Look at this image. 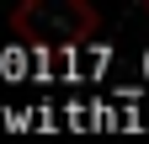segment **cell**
Wrapping results in <instances>:
<instances>
[{
	"label": "cell",
	"instance_id": "obj_1",
	"mask_svg": "<svg viewBox=\"0 0 149 144\" xmlns=\"http://www.w3.org/2000/svg\"><path fill=\"white\" fill-rule=\"evenodd\" d=\"M101 16L85 6V0H27V6L11 11L16 38H27L37 48H74L96 32Z\"/></svg>",
	"mask_w": 149,
	"mask_h": 144
},
{
	"label": "cell",
	"instance_id": "obj_2",
	"mask_svg": "<svg viewBox=\"0 0 149 144\" xmlns=\"http://www.w3.org/2000/svg\"><path fill=\"white\" fill-rule=\"evenodd\" d=\"M144 11H149V0H144Z\"/></svg>",
	"mask_w": 149,
	"mask_h": 144
}]
</instances>
